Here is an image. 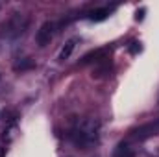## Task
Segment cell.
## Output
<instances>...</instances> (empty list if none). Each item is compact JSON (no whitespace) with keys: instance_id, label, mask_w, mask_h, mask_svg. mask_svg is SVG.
Wrapping results in <instances>:
<instances>
[{"instance_id":"cell-5","label":"cell","mask_w":159,"mask_h":157,"mask_svg":"<svg viewBox=\"0 0 159 157\" xmlns=\"http://www.w3.org/2000/svg\"><path fill=\"white\" fill-rule=\"evenodd\" d=\"M76 44H78V39L76 37H72V39H69L65 43V46L61 48V52H59V56H57V59L59 61H67L70 56H72V52H74V48H76Z\"/></svg>"},{"instance_id":"cell-6","label":"cell","mask_w":159,"mask_h":157,"mask_svg":"<svg viewBox=\"0 0 159 157\" xmlns=\"http://www.w3.org/2000/svg\"><path fill=\"white\" fill-rule=\"evenodd\" d=\"M135 155V152H133V148L129 146V142H120L119 146H117V150H115V154L113 157H133Z\"/></svg>"},{"instance_id":"cell-11","label":"cell","mask_w":159,"mask_h":157,"mask_svg":"<svg viewBox=\"0 0 159 157\" xmlns=\"http://www.w3.org/2000/svg\"><path fill=\"white\" fill-rule=\"evenodd\" d=\"M6 155V152H4V148H0V157H4Z\"/></svg>"},{"instance_id":"cell-1","label":"cell","mask_w":159,"mask_h":157,"mask_svg":"<svg viewBox=\"0 0 159 157\" xmlns=\"http://www.w3.org/2000/svg\"><path fill=\"white\" fill-rule=\"evenodd\" d=\"M100 137V122L96 118H81L72 129V141L80 148H91L98 142Z\"/></svg>"},{"instance_id":"cell-8","label":"cell","mask_w":159,"mask_h":157,"mask_svg":"<svg viewBox=\"0 0 159 157\" xmlns=\"http://www.w3.org/2000/svg\"><path fill=\"white\" fill-rule=\"evenodd\" d=\"M32 67H34V63L30 59H24V61L15 63V70H26V69H32Z\"/></svg>"},{"instance_id":"cell-7","label":"cell","mask_w":159,"mask_h":157,"mask_svg":"<svg viewBox=\"0 0 159 157\" xmlns=\"http://www.w3.org/2000/svg\"><path fill=\"white\" fill-rule=\"evenodd\" d=\"M111 9L109 7H100V9H93L89 13V20H94V22H100V20H106L109 17Z\"/></svg>"},{"instance_id":"cell-10","label":"cell","mask_w":159,"mask_h":157,"mask_svg":"<svg viewBox=\"0 0 159 157\" xmlns=\"http://www.w3.org/2000/svg\"><path fill=\"white\" fill-rule=\"evenodd\" d=\"M143 15H144V9H141V11H137V20H143Z\"/></svg>"},{"instance_id":"cell-4","label":"cell","mask_w":159,"mask_h":157,"mask_svg":"<svg viewBox=\"0 0 159 157\" xmlns=\"http://www.w3.org/2000/svg\"><path fill=\"white\" fill-rule=\"evenodd\" d=\"M107 54H109V50H107V48H98V50H94V52H91V54L83 56L81 63H83V65H87V63H98V61L106 59V57H107Z\"/></svg>"},{"instance_id":"cell-12","label":"cell","mask_w":159,"mask_h":157,"mask_svg":"<svg viewBox=\"0 0 159 157\" xmlns=\"http://www.w3.org/2000/svg\"><path fill=\"white\" fill-rule=\"evenodd\" d=\"M156 126H157V129H159V120H156Z\"/></svg>"},{"instance_id":"cell-9","label":"cell","mask_w":159,"mask_h":157,"mask_svg":"<svg viewBox=\"0 0 159 157\" xmlns=\"http://www.w3.org/2000/svg\"><path fill=\"white\" fill-rule=\"evenodd\" d=\"M131 44H133V46L129 48V52H131V54H137V52H141V44H139V43H131Z\"/></svg>"},{"instance_id":"cell-2","label":"cell","mask_w":159,"mask_h":157,"mask_svg":"<svg viewBox=\"0 0 159 157\" xmlns=\"http://www.w3.org/2000/svg\"><path fill=\"white\" fill-rule=\"evenodd\" d=\"M26 28V20L22 19V15L15 13V17H11V20L7 22V26H4V35L7 37H17L24 32Z\"/></svg>"},{"instance_id":"cell-3","label":"cell","mask_w":159,"mask_h":157,"mask_svg":"<svg viewBox=\"0 0 159 157\" xmlns=\"http://www.w3.org/2000/svg\"><path fill=\"white\" fill-rule=\"evenodd\" d=\"M54 32H56V24H54L52 20L43 22L41 28L37 30V35H35L37 44H39V46H46V44L52 41V37H54Z\"/></svg>"}]
</instances>
